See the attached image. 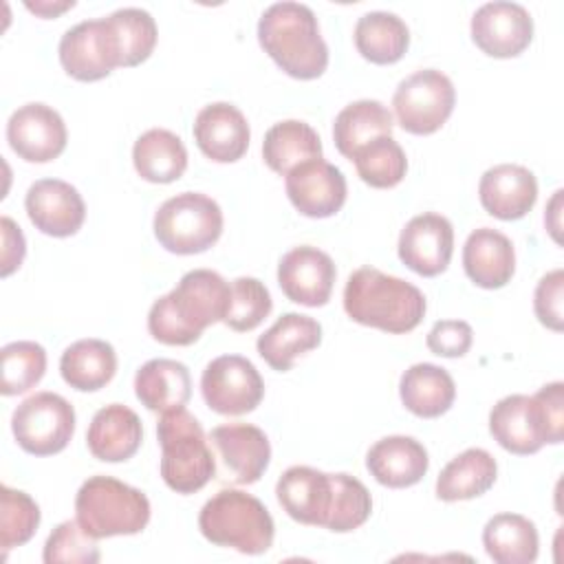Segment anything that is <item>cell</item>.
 <instances>
[{"label": "cell", "mask_w": 564, "mask_h": 564, "mask_svg": "<svg viewBox=\"0 0 564 564\" xmlns=\"http://www.w3.org/2000/svg\"><path fill=\"white\" fill-rule=\"evenodd\" d=\"M231 297V284L212 271H187L178 284L161 295L148 313L150 335L167 346H189L203 330L225 319Z\"/></svg>", "instance_id": "obj_1"}, {"label": "cell", "mask_w": 564, "mask_h": 564, "mask_svg": "<svg viewBox=\"0 0 564 564\" xmlns=\"http://www.w3.org/2000/svg\"><path fill=\"white\" fill-rule=\"evenodd\" d=\"M425 308V295L397 275L375 267H359L348 275L344 311L357 324L401 335L421 324Z\"/></svg>", "instance_id": "obj_2"}, {"label": "cell", "mask_w": 564, "mask_h": 564, "mask_svg": "<svg viewBox=\"0 0 564 564\" xmlns=\"http://www.w3.org/2000/svg\"><path fill=\"white\" fill-rule=\"evenodd\" d=\"M258 42L295 79H317L328 66V46L306 4L286 0L267 7L258 20Z\"/></svg>", "instance_id": "obj_3"}, {"label": "cell", "mask_w": 564, "mask_h": 564, "mask_svg": "<svg viewBox=\"0 0 564 564\" xmlns=\"http://www.w3.org/2000/svg\"><path fill=\"white\" fill-rule=\"evenodd\" d=\"M198 529L212 544L245 555L267 553L275 533L269 509L240 489H220L212 496L198 513Z\"/></svg>", "instance_id": "obj_4"}, {"label": "cell", "mask_w": 564, "mask_h": 564, "mask_svg": "<svg viewBox=\"0 0 564 564\" xmlns=\"http://www.w3.org/2000/svg\"><path fill=\"white\" fill-rule=\"evenodd\" d=\"M161 445V478L176 494L203 489L216 474L214 454L194 414L185 408L163 412L156 423Z\"/></svg>", "instance_id": "obj_5"}, {"label": "cell", "mask_w": 564, "mask_h": 564, "mask_svg": "<svg viewBox=\"0 0 564 564\" xmlns=\"http://www.w3.org/2000/svg\"><path fill=\"white\" fill-rule=\"evenodd\" d=\"M75 516L93 538L134 535L150 522L148 496L112 476H90L75 496Z\"/></svg>", "instance_id": "obj_6"}, {"label": "cell", "mask_w": 564, "mask_h": 564, "mask_svg": "<svg viewBox=\"0 0 564 564\" xmlns=\"http://www.w3.org/2000/svg\"><path fill=\"white\" fill-rule=\"evenodd\" d=\"M220 205L200 192H181L167 198L154 214V236L170 253H203L220 238Z\"/></svg>", "instance_id": "obj_7"}, {"label": "cell", "mask_w": 564, "mask_h": 564, "mask_svg": "<svg viewBox=\"0 0 564 564\" xmlns=\"http://www.w3.org/2000/svg\"><path fill=\"white\" fill-rule=\"evenodd\" d=\"M11 430L24 452L33 456H51L70 443L75 432V410L55 392H35L13 410Z\"/></svg>", "instance_id": "obj_8"}, {"label": "cell", "mask_w": 564, "mask_h": 564, "mask_svg": "<svg viewBox=\"0 0 564 564\" xmlns=\"http://www.w3.org/2000/svg\"><path fill=\"white\" fill-rule=\"evenodd\" d=\"M454 104V84L436 68H421L408 75L392 97L397 121L410 134L436 132L449 119Z\"/></svg>", "instance_id": "obj_9"}, {"label": "cell", "mask_w": 564, "mask_h": 564, "mask_svg": "<svg viewBox=\"0 0 564 564\" xmlns=\"http://www.w3.org/2000/svg\"><path fill=\"white\" fill-rule=\"evenodd\" d=\"M489 432L502 449L518 456L535 454L542 445H557L564 438L551 425L538 394H509L500 399L489 412Z\"/></svg>", "instance_id": "obj_10"}, {"label": "cell", "mask_w": 564, "mask_h": 564, "mask_svg": "<svg viewBox=\"0 0 564 564\" xmlns=\"http://www.w3.org/2000/svg\"><path fill=\"white\" fill-rule=\"evenodd\" d=\"M205 403L225 416L253 412L264 397V381L258 368L242 355L212 359L200 377Z\"/></svg>", "instance_id": "obj_11"}, {"label": "cell", "mask_w": 564, "mask_h": 564, "mask_svg": "<svg viewBox=\"0 0 564 564\" xmlns=\"http://www.w3.org/2000/svg\"><path fill=\"white\" fill-rule=\"evenodd\" d=\"M62 68L77 82H99L121 66L119 42L108 18L84 20L59 40Z\"/></svg>", "instance_id": "obj_12"}, {"label": "cell", "mask_w": 564, "mask_h": 564, "mask_svg": "<svg viewBox=\"0 0 564 564\" xmlns=\"http://www.w3.org/2000/svg\"><path fill=\"white\" fill-rule=\"evenodd\" d=\"M66 123L57 110L31 101L20 106L7 121V141L11 150L29 163H48L66 148Z\"/></svg>", "instance_id": "obj_13"}, {"label": "cell", "mask_w": 564, "mask_h": 564, "mask_svg": "<svg viewBox=\"0 0 564 564\" xmlns=\"http://www.w3.org/2000/svg\"><path fill=\"white\" fill-rule=\"evenodd\" d=\"M471 40L491 57H516L533 40V18L518 2H485L471 15Z\"/></svg>", "instance_id": "obj_14"}, {"label": "cell", "mask_w": 564, "mask_h": 564, "mask_svg": "<svg viewBox=\"0 0 564 564\" xmlns=\"http://www.w3.org/2000/svg\"><path fill=\"white\" fill-rule=\"evenodd\" d=\"M291 205L308 218H328L346 203V176L324 159H311L286 174Z\"/></svg>", "instance_id": "obj_15"}, {"label": "cell", "mask_w": 564, "mask_h": 564, "mask_svg": "<svg viewBox=\"0 0 564 564\" xmlns=\"http://www.w3.org/2000/svg\"><path fill=\"white\" fill-rule=\"evenodd\" d=\"M454 251L452 223L434 212L419 214L408 220L399 236L401 262L423 278L443 273Z\"/></svg>", "instance_id": "obj_16"}, {"label": "cell", "mask_w": 564, "mask_h": 564, "mask_svg": "<svg viewBox=\"0 0 564 564\" xmlns=\"http://www.w3.org/2000/svg\"><path fill=\"white\" fill-rule=\"evenodd\" d=\"M335 264L317 247L302 245L286 251L278 264V284L282 293L302 306H324L335 284Z\"/></svg>", "instance_id": "obj_17"}, {"label": "cell", "mask_w": 564, "mask_h": 564, "mask_svg": "<svg viewBox=\"0 0 564 564\" xmlns=\"http://www.w3.org/2000/svg\"><path fill=\"white\" fill-rule=\"evenodd\" d=\"M29 220L46 236L68 238L79 231L86 218V205L77 187L59 178L35 181L24 198Z\"/></svg>", "instance_id": "obj_18"}, {"label": "cell", "mask_w": 564, "mask_h": 564, "mask_svg": "<svg viewBox=\"0 0 564 564\" xmlns=\"http://www.w3.org/2000/svg\"><path fill=\"white\" fill-rule=\"evenodd\" d=\"M333 474L306 465L289 467L275 485L280 507L295 522L311 527H326L333 505Z\"/></svg>", "instance_id": "obj_19"}, {"label": "cell", "mask_w": 564, "mask_h": 564, "mask_svg": "<svg viewBox=\"0 0 564 564\" xmlns=\"http://www.w3.org/2000/svg\"><path fill=\"white\" fill-rule=\"evenodd\" d=\"M478 198L485 212L494 218L518 220L533 209L538 200V181L524 165L500 163L480 176Z\"/></svg>", "instance_id": "obj_20"}, {"label": "cell", "mask_w": 564, "mask_h": 564, "mask_svg": "<svg viewBox=\"0 0 564 564\" xmlns=\"http://www.w3.org/2000/svg\"><path fill=\"white\" fill-rule=\"evenodd\" d=\"M225 469L238 485L258 482L271 460L267 434L249 423H227L209 432Z\"/></svg>", "instance_id": "obj_21"}, {"label": "cell", "mask_w": 564, "mask_h": 564, "mask_svg": "<svg viewBox=\"0 0 564 564\" xmlns=\"http://www.w3.org/2000/svg\"><path fill=\"white\" fill-rule=\"evenodd\" d=\"M249 123L245 115L227 101L205 106L194 121V139L200 152L216 163H234L249 148Z\"/></svg>", "instance_id": "obj_22"}, {"label": "cell", "mask_w": 564, "mask_h": 564, "mask_svg": "<svg viewBox=\"0 0 564 564\" xmlns=\"http://www.w3.org/2000/svg\"><path fill=\"white\" fill-rule=\"evenodd\" d=\"M143 441L141 419L134 410L121 403L101 408L86 432V445L97 460L121 463L132 458Z\"/></svg>", "instance_id": "obj_23"}, {"label": "cell", "mask_w": 564, "mask_h": 564, "mask_svg": "<svg viewBox=\"0 0 564 564\" xmlns=\"http://www.w3.org/2000/svg\"><path fill=\"white\" fill-rule=\"evenodd\" d=\"M366 467L379 485L403 489L416 485L425 476L430 458L416 438L394 434L377 441L368 449Z\"/></svg>", "instance_id": "obj_24"}, {"label": "cell", "mask_w": 564, "mask_h": 564, "mask_svg": "<svg viewBox=\"0 0 564 564\" xmlns=\"http://www.w3.org/2000/svg\"><path fill=\"white\" fill-rule=\"evenodd\" d=\"M463 267L476 286L500 289L513 278L516 271L513 245L498 229H474L463 247Z\"/></svg>", "instance_id": "obj_25"}, {"label": "cell", "mask_w": 564, "mask_h": 564, "mask_svg": "<svg viewBox=\"0 0 564 564\" xmlns=\"http://www.w3.org/2000/svg\"><path fill=\"white\" fill-rule=\"evenodd\" d=\"M322 341V326L311 315L302 313H284L275 319V324L264 330L258 341V355L278 372L291 370L293 361L317 348Z\"/></svg>", "instance_id": "obj_26"}, {"label": "cell", "mask_w": 564, "mask_h": 564, "mask_svg": "<svg viewBox=\"0 0 564 564\" xmlns=\"http://www.w3.org/2000/svg\"><path fill=\"white\" fill-rule=\"evenodd\" d=\"M134 394L152 412L185 408L192 397V377L176 359H150L134 375Z\"/></svg>", "instance_id": "obj_27"}, {"label": "cell", "mask_w": 564, "mask_h": 564, "mask_svg": "<svg viewBox=\"0 0 564 564\" xmlns=\"http://www.w3.org/2000/svg\"><path fill=\"white\" fill-rule=\"evenodd\" d=\"M401 403L421 419H436L445 414L454 399L456 386L452 375L436 364H414L401 375Z\"/></svg>", "instance_id": "obj_28"}, {"label": "cell", "mask_w": 564, "mask_h": 564, "mask_svg": "<svg viewBox=\"0 0 564 564\" xmlns=\"http://www.w3.org/2000/svg\"><path fill=\"white\" fill-rule=\"evenodd\" d=\"M496 474V458L482 447H469L443 467L436 480V496L445 502L478 498L494 487Z\"/></svg>", "instance_id": "obj_29"}, {"label": "cell", "mask_w": 564, "mask_h": 564, "mask_svg": "<svg viewBox=\"0 0 564 564\" xmlns=\"http://www.w3.org/2000/svg\"><path fill=\"white\" fill-rule=\"evenodd\" d=\"M132 163L137 174L148 183H174L187 167V150L174 132L152 128L134 141Z\"/></svg>", "instance_id": "obj_30"}, {"label": "cell", "mask_w": 564, "mask_h": 564, "mask_svg": "<svg viewBox=\"0 0 564 564\" xmlns=\"http://www.w3.org/2000/svg\"><path fill=\"white\" fill-rule=\"evenodd\" d=\"M59 372L79 392L101 390L117 372V352L104 339H79L62 352Z\"/></svg>", "instance_id": "obj_31"}, {"label": "cell", "mask_w": 564, "mask_h": 564, "mask_svg": "<svg viewBox=\"0 0 564 564\" xmlns=\"http://www.w3.org/2000/svg\"><path fill=\"white\" fill-rule=\"evenodd\" d=\"M262 159L275 174L286 176L293 167L311 159H322L319 134L304 121H280L264 134Z\"/></svg>", "instance_id": "obj_32"}, {"label": "cell", "mask_w": 564, "mask_h": 564, "mask_svg": "<svg viewBox=\"0 0 564 564\" xmlns=\"http://www.w3.org/2000/svg\"><path fill=\"white\" fill-rule=\"evenodd\" d=\"M538 544L535 524L520 513H496L482 529V546L498 564H531Z\"/></svg>", "instance_id": "obj_33"}, {"label": "cell", "mask_w": 564, "mask_h": 564, "mask_svg": "<svg viewBox=\"0 0 564 564\" xmlns=\"http://www.w3.org/2000/svg\"><path fill=\"white\" fill-rule=\"evenodd\" d=\"M392 115L377 99H359L348 104L333 123V139L339 154L352 159L359 148L377 137L392 134Z\"/></svg>", "instance_id": "obj_34"}, {"label": "cell", "mask_w": 564, "mask_h": 564, "mask_svg": "<svg viewBox=\"0 0 564 564\" xmlns=\"http://www.w3.org/2000/svg\"><path fill=\"white\" fill-rule=\"evenodd\" d=\"M410 44V31L397 13L370 11L355 24V46L372 64L399 62Z\"/></svg>", "instance_id": "obj_35"}, {"label": "cell", "mask_w": 564, "mask_h": 564, "mask_svg": "<svg viewBox=\"0 0 564 564\" xmlns=\"http://www.w3.org/2000/svg\"><path fill=\"white\" fill-rule=\"evenodd\" d=\"M350 161H355L359 178L377 189L399 185L408 172L405 152L392 139V134L372 139L370 143L359 148Z\"/></svg>", "instance_id": "obj_36"}, {"label": "cell", "mask_w": 564, "mask_h": 564, "mask_svg": "<svg viewBox=\"0 0 564 564\" xmlns=\"http://www.w3.org/2000/svg\"><path fill=\"white\" fill-rule=\"evenodd\" d=\"M108 22L119 42L121 66H137L150 57L156 44V22L145 9H117Z\"/></svg>", "instance_id": "obj_37"}, {"label": "cell", "mask_w": 564, "mask_h": 564, "mask_svg": "<svg viewBox=\"0 0 564 564\" xmlns=\"http://www.w3.org/2000/svg\"><path fill=\"white\" fill-rule=\"evenodd\" d=\"M2 381L0 392L4 397L22 394L40 383L46 370V350L37 341H11L0 350Z\"/></svg>", "instance_id": "obj_38"}, {"label": "cell", "mask_w": 564, "mask_h": 564, "mask_svg": "<svg viewBox=\"0 0 564 564\" xmlns=\"http://www.w3.org/2000/svg\"><path fill=\"white\" fill-rule=\"evenodd\" d=\"M333 505L324 529L333 533H348L370 518L372 498L366 485L350 474H333Z\"/></svg>", "instance_id": "obj_39"}, {"label": "cell", "mask_w": 564, "mask_h": 564, "mask_svg": "<svg viewBox=\"0 0 564 564\" xmlns=\"http://www.w3.org/2000/svg\"><path fill=\"white\" fill-rule=\"evenodd\" d=\"M40 524L37 502L7 485L0 487V546L4 551L26 544Z\"/></svg>", "instance_id": "obj_40"}, {"label": "cell", "mask_w": 564, "mask_h": 564, "mask_svg": "<svg viewBox=\"0 0 564 564\" xmlns=\"http://www.w3.org/2000/svg\"><path fill=\"white\" fill-rule=\"evenodd\" d=\"M273 302L269 289L258 278H236L231 282V297L225 313V324L236 333L253 330L271 313Z\"/></svg>", "instance_id": "obj_41"}, {"label": "cell", "mask_w": 564, "mask_h": 564, "mask_svg": "<svg viewBox=\"0 0 564 564\" xmlns=\"http://www.w3.org/2000/svg\"><path fill=\"white\" fill-rule=\"evenodd\" d=\"M42 557L46 564H97L101 553L97 538L86 533L77 520H66L46 538Z\"/></svg>", "instance_id": "obj_42"}, {"label": "cell", "mask_w": 564, "mask_h": 564, "mask_svg": "<svg viewBox=\"0 0 564 564\" xmlns=\"http://www.w3.org/2000/svg\"><path fill=\"white\" fill-rule=\"evenodd\" d=\"M562 295H564V271L553 269L540 278L535 293H533V311L540 324L551 330L564 328V311H562Z\"/></svg>", "instance_id": "obj_43"}, {"label": "cell", "mask_w": 564, "mask_h": 564, "mask_svg": "<svg viewBox=\"0 0 564 564\" xmlns=\"http://www.w3.org/2000/svg\"><path fill=\"white\" fill-rule=\"evenodd\" d=\"M474 341V330L463 319H441L427 333V348L438 357H463Z\"/></svg>", "instance_id": "obj_44"}, {"label": "cell", "mask_w": 564, "mask_h": 564, "mask_svg": "<svg viewBox=\"0 0 564 564\" xmlns=\"http://www.w3.org/2000/svg\"><path fill=\"white\" fill-rule=\"evenodd\" d=\"M0 227H2V278H7L22 264L26 253V242H24L22 229L9 216H2Z\"/></svg>", "instance_id": "obj_45"}, {"label": "cell", "mask_w": 564, "mask_h": 564, "mask_svg": "<svg viewBox=\"0 0 564 564\" xmlns=\"http://www.w3.org/2000/svg\"><path fill=\"white\" fill-rule=\"evenodd\" d=\"M560 207H562V189H557L549 203V209L544 214V223H546V229L551 231L553 240L560 242Z\"/></svg>", "instance_id": "obj_46"}, {"label": "cell", "mask_w": 564, "mask_h": 564, "mask_svg": "<svg viewBox=\"0 0 564 564\" xmlns=\"http://www.w3.org/2000/svg\"><path fill=\"white\" fill-rule=\"evenodd\" d=\"M75 7V2L70 0V2H26V9L29 11H33V13H37V15H42V18H55L57 13H62V11H66V9H73Z\"/></svg>", "instance_id": "obj_47"}]
</instances>
